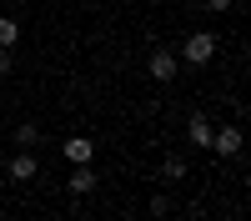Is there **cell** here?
<instances>
[{
    "label": "cell",
    "instance_id": "1",
    "mask_svg": "<svg viewBox=\"0 0 251 221\" xmlns=\"http://www.w3.org/2000/svg\"><path fill=\"white\" fill-rule=\"evenodd\" d=\"M211 55H216V35L211 30H191V35H186V46H181L186 66H211Z\"/></svg>",
    "mask_w": 251,
    "mask_h": 221
},
{
    "label": "cell",
    "instance_id": "2",
    "mask_svg": "<svg viewBox=\"0 0 251 221\" xmlns=\"http://www.w3.org/2000/svg\"><path fill=\"white\" fill-rule=\"evenodd\" d=\"M5 176L15 181V186H25V181L40 176V161H35L30 151H15V156H10V166H5Z\"/></svg>",
    "mask_w": 251,
    "mask_h": 221
},
{
    "label": "cell",
    "instance_id": "3",
    "mask_svg": "<svg viewBox=\"0 0 251 221\" xmlns=\"http://www.w3.org/2000/svg\"><path fill=\"white\" fill-rule=\"evenodd\" d=\"M241 146H246L241 126H221V131H211V151H216V156H241Z\"/></svg>",
    "mask_w": 251,
    "mask_h": 221
},
{
    "label": "cell",
    "instance_id": "4",
    "mask_svg": "<svg viewBox=\"0 0 251 221\" xmlns=\"http://www.w3.org/2000/svg\"><path fill=\"white\" fill-rule=\"evenodd\" d=\"M176 71H181V55H176V50H156V55H151V80L166 86V80H176Z\"/></svg>",
    "mask_w": 251,
    "mask_h": 221
},
{
    "label": "cell",
    "instance_id": "5",
    "mask_svg": "<svg viewBox=\"0 0 251 221\" xmlns=\"http://www.w3.org/2000/svg\"><path fill=\"white\" fill-rule=\"evenodd\" d=\"M60 156H66V161H71V166H86V161L96 156V146H91V141H86V136H71V141H66V146H60Z\"/></svg>",
    "mask_w": 251,
    "mask_h": 221
},
{
    "label": "cell",
    "instance_id": "6",
    "mask_svg": "<svg viewBox=\"0 0 251 221\" xmlns=\"http://www.w3.org/2000/svg\"><path fill=\"white\" fill-rule=\"evenodd\" d=\"M211 131H216V126H211V121H206L201 111L186 121V141H191V146H211Z\"/></svg>",
    "mask_w": 251,
    "mask_h": 221
},
{
    "label": "cell",
    "instance_id": "7",
    "mask_svg": "<svg viewBox=\"0 0 251 221\" xmlns=\"http://www.w3.org/2000/svg\"><path fill=\"white\" fill-rule=\"evenodd\" d=\"M96 181H100V176L91 171V161H86V166H75V171H71V191H75V196H91V191H96Z\"/></svg>",
    "mask_w": 251,
    "mask_h": 221
},
{
    "label": "cell",
    "instance_id": "8",
    "mask_svg": "<svg viewBox=\"0 0 251 221\" xmlns=\"http://www.w3.org/2000/svg\"><path fill=\"white\" fill-rule=\"evenodd\" d=\"M15 40H20V20L15 15H0V50H10Z\"/></svg>",
    "mask_w": 251,
    "mask_h": 221
},
{
    "label": "cell",
    "instance_id": "9",
    "mask_svg": "<svg viewBox=\"0 0 251 221\" xmlns=\"http://www.w3.org/2000/svg\"><path fill=\"white\" fill-rule=\"evenodd\" d=\"M35 146H40V126H30V121H25V126L15 131V151H35Z\"/></svg>",
    "mask_w": 251,
    "mask_h": 221
},
{
    "label": "cell",
    "instance_id": "10",
    "mask_svg": "<svg viewBox=\"0 0 251 221\" xmlns=\"http://www.w3.org/2000/svg\"><path fill=\"white\" fill-rule=\"evenodd\" d=\"M186 171H191V166H186L181 156H166V166H161V176L171 181V186H176V181H186Z\"/></svg>",
    "mask_w": 251,
    "mask_h": 221
},
{
    "label": "cell",
    "instance_id": "11",
    "mask_svg": "<svg viewBox=\"0 0 251 221\" xmlns=\"http://www.w3.org/2000/svg\"><path fill=\"white\" fill-rule=\"evenodd\" d=\"M171 211V196H151V216H166Z\"/></svg>",
    "mask_w": 251,
    "mask_h": 221
},
{
    "label": "cell",
    "instance_id": "12",
    "mask_svg": "<svg viewBox=\"0 0 251 221\" xmlns=\"http://www.w3.org/2000/svg\"><path fill=\"white\" fill-rule=\"evenodd\" d=\"M236 0H206V10H231Z\"/></svg>",
    "mask_w": 251,
    "mask_h": 221
},
{
    "label": "cell",
    "instance_id": "13",
    "mask_svg": "<svg viewBox=\"0 0 251 221\" xmlns=\"http://www.w3.org/2000/svg\"><path fill=\"white\" fill-rule=\"evenodd\" d=\"M10 66H15V60H10V50H0V75H10Z\"/></svg>",
    "mask_w": 251,
    "mask_h": 221
}]
</instances>
